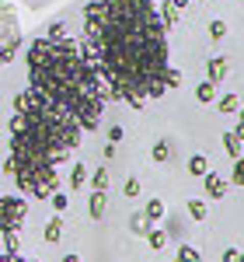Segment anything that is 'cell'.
<instances>
[{"mask_svg":"<svg viewBox=\"0 0 244 262\" xmlns=\"http://www.w3.org/2000/svg\"><path fill=\"white\" fill-rule=\"evenodd\" d=\"M77 49L108 98L133 108H143L182 81L167 60V28L150 0H91Z\"/></svg>","mask_w":244,"mask_h":262,"instance_id":"obj_1","label":"cell"},{"mask_svg":"<svg viewBox=\"0 0 244 262\" xmlns=\"http://www.w3.org/2000/svg\"><path fill=\"white\" fill-rule=\"evenodd\" d=\"M14 119H11V161L7 171L18 182V189L32 200H49L60 192L56 164L70 158L81 143V126L63 116L60 108L45 101L28 88L14 95Z\"/></svg>","mask_w":244,"mask_h":262,"instance_id":"obj_2","label":"cell"},{"mask_svg":"<svg viewBox=\"0 0 244 262\" xmlns=\"http://www.w3.org/2000/svg\"><path fill=\"white\" fill-rule=\"evenodd\" d=\"M28 84L45 105L60 108L81 129L102 126L108 91L70 35H42L28 46Z\"/></svg>","mask_w":244,"mask_h":262,"instance_id":"obj_3","label":"cell"},{"mask_svg":"<svg viewBox=\"0 0 244 262\" xmlns=\"http://www.w3.org/2000/svg\"><path fill=\"white\" fill-rule=\"evenodd\" d=\"M25 217H28V200H21V196H0V234L21 231Z\"/></svg>","mask_w":244,"mask_h":262,"instance_id":"obj_4","label":"cell"},{"mask_svg":"<svg viewBox=\"0 0 244 262\" xmlns=\"http://www.w3.org/2000/svg\"><path fill=\"white\" fill-rule=\"evenodd\" d=\"M21 35V25H18V14H14V7L7 4V0H0V46L11 39H18Z\"/></svg>","mask_w":244,"mask_h":262,"instance_id":"obj_5","label":"cell"},{"mask_svg":"<svg viewBox=\"0 0 244 262\" xmlns=\"http://www.w3.org/2000/svg\"><path fill=\"white\" fill-rule=\"evenodd\" d=\"M203 185H206V196H209V200H224L227 189H230V182L220 179V175H213V171H206V175H203Z\"/></svg>","mask_w":244,"mask_h":262,"instance_id":"obj_6","label":"cell"},{"mask_svg":"<svg viewBox=\"0 0 244 262\" xmlns=\"http://www.w3.org/2000/svg\"><path fill=\"white\" fill-rule=\"evenodd\" d=\"M227 74H230L227 56H213V60H206V81H209V84H220Z\"/></svg>","mask_w":244,"mask_h":262,"instance_id":"obj_7","label":"cell"},{"mask_svg":"<svg viewBox=\"0 0 244 262\" xmlns=\"http://www.w3.org/2000/svg\"><path fill=\"white\" fill-rule=\"evenodd\" d=\"M224 150L234 158V161H237V158H244V140L234 133V129H230V133H224Z\"/></svg>","mask_w":244,"mask_h":262,"instance_id":"obj_8","label":"cell"},{"mask_svg":"<svg viewBox=\"0 0 244 262\" xmlns=\"http://www.w3.org/2000/svg\"><path fill=\"white\" fill-rule=\"evenodd\" d=\"M157 14H161V25H164V28H167V32H171V28L178 25V7H175L171 0H164L161 7H157Z\"/></svg>","mask_w":244,"mask_h":262,"instance_id":"obj_9","label":"cell"},{"mask_svg":"<svg viewBox=\"0 0 244 262\" xmlns=\"http://www.w3.org/2000/svg\"><path fill=\"white\" fill-rule=\"evenodd\" d=\"M42 238L49 245H60V238H63V217H53V221L42 227Z\"/></svg>","mask_w":244,"mask_h":262,"instance_id":"obj_10","label":"cell"},{"mask_svg":"<svg viewBox=\"0 0 244 262\" xmlns=\"http://www.w3.org/2000/svg\"><path fill=\"white\" fill-rule=\"evenodd\" d=\"M18 53H21V35H18V39H11V42H4V46H0V70L14 60Z\"/></svg>","mask_w":244,"mask_h":262,"instance_id":"obj_11","label":"cell"},{"mask_svg":"<svg viewBox=\"0 0 244 262\" xmlns=\"http://www.w3.org/2000/svg\"><path fill=\"white\" fill-rule=\"evenodd\" d=\"M167 213V206H164V200H150L147 203V210H143V217H147V224H157Z\"/></svg>","mask_w":244,"mask_h":262,"instance_id":"obj_12","label":"cell"},{"mask_svg":"<svg viewBox=\"0 0 244 262\" xmlns=\"http://www.w3.org/2000/svg\"><path fill=\"white\" fill-rule=\"evenodd\" d=\"M87 182H91V192H108V171H105V164L98 171H91Z\"/></svg>","mask_w":244,"mask_h":262,"instance_id":"obj_13","label":"cell"},{"mask_svg":"<svg viewBox=\"0 0 244 262\" xmlns=\"http://www.w3.org/2000/svg\"><path fill=\"white\" fill-rule=\"evenodd\" d=\"M87 213H91V221H102V217H105V192H91Z\"/></svg>","mask_w":244,"mask_h":262,"instance_id":"obj_14","label":"cell"},{"mask_svg":"<svg viewBox=\"0 0 244 262\" xmlns=\"http://www.w3.org/2000/svg\"><path fill=\"white\" fill-rule=\"evenodd\" d=\"M0 238H4V255H18L21 252V231H7Z\"/></svg>","mask_w":244,"mask_h":262,"instance_id":"obj_15","label":"cell"},{"mask_svg":"<svg viewBox=\"0 0 244 262\" xmlns=\"http://www.w3.org/2000/svg\"><path fill=\"white\" fill-rule=\"evenodd\" d=\"M206 171H209V161H206L203 154H192V158H188V175H196V179H203Z\"/></svg>","mask_w":244,"mask_h":262,"instance_id":"obj_16","label":"cell"},{"mask_svg":"<svg viewBox=\"0 0 244 262\" xmlns=\"http://www.w3.org/2000/svg\"><path fill=\"white\" fill-rule=\"evenodd\" d=\"M143 238H147V245H150V248H154V252H161L164 245H167V234H164L161 227H150V231H147V234H143Z\"/></svg>","mask_w":244,"mask_h":262,"instance_id":"obj_17","label":"cell"},{"mask_svg":"<svg viewBox=\"0 0 244 262\" xmlns=\"http://www.w3.org/2000/svg\"><path fill=\"white\" fill-rule=\"evenodd\" d=\"M196 98L203 101V105H213V101H216V84L203 81V84H199V88H196Z\"/></svg>","mask_w":244,"mask_h":262,"instance_id":"obj_18","label":"cell"},{"mask_svg":"<svg viewBox=\"0 0 244 262\" xmlns=\"http://www.w3.org/2000/svg\"><path fill=\"white\" fill-rule=\"evenodd\" d=\"M216 108H220L224 116H234V112L241 108V98H237V95H224V98L216 101Z\"/></svg>","mask_w":244,"mask_h":262,"instance_id":"obj_19","label":"cell"},{"mask_svg":"<svg viewBox=\"0 0 244 262\" xmlns=\"http://www.w3.org/2000/svg\"><path fill=\"white\" fill-rule=\"evenodd\" d=\"M206 213H209L206 200H188V217L192 221H206Z\"/></svg>","mask_w":244,"mask_h":262,"instance_id":"obj_20","label":"cell"},{"mask_svg":"<svg viewBox=\"0 0 244 262\" xmlns=\"http://www.w3.org/2000/svg\"><path fill=\"white\" fill-rule=\"evenodd\" d=\"M81 185H87V168L77 161V164H74V171H70V189H81Z\"/></svg>","mask_w":244,"mask_h":262,"instance_id":"obj_21","label":"cell"},{"mask_svg":"<svg viewBox=\"0 0 244 262\" xmlns=\"http://www.w3.org/2000/svg\"><path fill=\"white\" fill-rule=\"evenodd\" d=\"M129 231H133V234H147V231H150L147 217H143V213H133V217H129Z\"/></svg>","mask_w":244,"mask_h":262,"instance_id":"obj_22","label":"cell"},{"mask_svg":"<svg viewBox=\"0 0 244 262\" xmlns=\"http://www.w3.org/2000/svg\"><path fill=\"white\" fill-rule=\"evenodd\" d=\"M175 262H203V259H199V252H196L192 245H182L178 255H175Z\"/></svg>","mask_w":244,"mask_h":262,"instance_id":"obj_23","label":"cell"},{"mask_svg":"<svg viewBox=\"0 0 244 262\" xmlns=\"http://www.w3.org/2000/svg\"><path fill=\"white\" fill-rule=\"evenodd\" d=\"M150 158H154V161H167V158H171V147H167L164 140H157L154 147H150Z\"/></svg>","mask_w":244,"mask_h":262,"instance_id":"obj_24","label":"cell"},{"mask_svg":"<svg viewBox=\"0 0 244 262\" xmlns=\"http://www.w3.org/2000/svg\"><path fill=\"white\" fill-rule=\"evenodd\" d=\"M230 185H241L244 189V158H237V161H234V171H230Z\"/></svg>","mask_w":244,"mask_h":262,"instance_id":"obj_25","label":"cell"},{"mask_svg":"<svg viewBox=\"0 0 244 262\" xmlns=\"http://www.w3.org/2000/svg\"><path fill=\"white\" fill-rule=\"evenodd\" d=\"M49 203H53V210H56V213H63V210L70 206V196L60 189V192H53V196H49Z\"/></svg>","mask_w":244,"mask_h":262,"instance_id":"obj_26","label":"cell"},{"mask_svg":"<svg viewBox=\"0 0 244 262\" xmlns=\"http://www.w3.org/2000/svg\"><path fill=\"white\" fill-rule=\"evenodd\" d=\"M122 192H126V200H136V196H140V179H126Z\"/></svg>","mask_w":244,"mask_h":262,"instance_id":"obj_27","label":"cell"},{"mask_svg":"<svg viewBox=\"0 0 244 262\" xmlns=\"http://www.w3.org/2000/svg\"><path fill=\"white\" fill-rule=\"evenodd\" d=\"M224 35H227V25H224V21H209V39L220 42Z\"/></svg>","mask_w":244,"mask_h":262,"instance_id":"obj_28","label":"cell"},{"mask_svg":"<svg viewBox=\"0 0 244 262\" xmlns=\"http://www.w3.org/2000/svg\"><path fill=\"white\" fill-rule=\"evenodd\" d=\"M126 133H122V126H108V143H119Z\"/></svg>","mask_w":244,"mask_h":262,"instance_id":"obj_29","label":"cell"},{"mask_svg":"<svg viewBox=\"0 0 244 262\" xmlns=\"http://www.w3.org/2000/svg\"><path fill=\"white\" fill-rule=\"evenodd\" d=\"M224 262H241V248H227V252H224Z\"/></svg>","mask_w":244,"mask_h":262,"instance_id":"obj_30","label":"cell"},{"mask_svg":"<svg viewBox=\"0 0 244 262\" xmlns=\"http://www.w3.org/2000/svg\"><path fill=\"white\" fill-rule=\"evenodd\" d=\"M0 262H28V259H21V255H0Z\"/></svg>","mask_w":244,"mask_h":262,"instance_id":"obj_31","label":"cell"},{"mask_svg":"<svg viewBox=\"0 0 244 262\" xmlns=\"http://www.w3.org/2000/svg\"><path fill=\"white\" fill-rule=\"evenodd\" d=\"M63 262H81V255H63Z\"/></svg>","mask_w":244,"mask_h":262,"instance_id":"obj_32","label":"cell"},{"mask_svg":"<svg viewBox=\"0 0 244 262\" xmlns=\"http://www.w3.org/2000/svg\"><path fill=\"white\" fill-rule=\"evenodd\" d=\"M237 116H241V122H237V126H244V108H237Z\"/></svg>","mask_w":244,"mask_h":262,"instance_id":"obj_33","label":"cell"},{"mask_svg":"<svg viewBox=\"0 0 244 262\" xmlns=\"http://www.w3.org/2000/svg\"><path fill=\"white\" fill-rule=\"evenodd\" d=\"M241 262H244V252H241Z\"/></svg>","mask_w":244,"mask_h":262,"instance_id":"obj_34","label":"cell"}]
</instances>
